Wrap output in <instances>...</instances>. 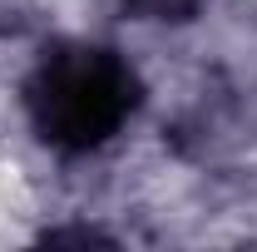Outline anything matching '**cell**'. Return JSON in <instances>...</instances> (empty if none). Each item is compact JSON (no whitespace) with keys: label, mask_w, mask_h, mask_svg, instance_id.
Listing matches in <instances>:
<instances>
[{"label":"cell","mask_w":257,"mask_h":252,"mask_svg":"<svg viewBox=\"0 0 257 252\" xmlns=\"http://www.w3.org/2000/svg\"><path fill=\"white\" fill-rule=\"evenodd\" d=\"M25 109L40 139L84 154L109 144L134 114V69L114 50L64 45L35 64L25 84Z\"/></svg>","instance_id":"6da1fadb"},{"label":"cell","mask_w":257,"mask_h":252,"mask_svg":"<svg viewBox=\"0 0 257 252\" xmlns=\"http://www.w3.org/2000/svg\"><path fill=\"white\" fill-rule=\"evenodd\" d=\"M134 10H144L149 20H168V15H183L193 0H128Z\"/></svg>","instance_id":"7a4b0ae2"}]
</instances>
